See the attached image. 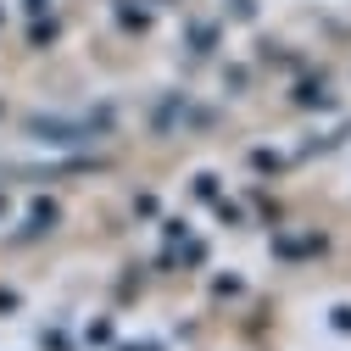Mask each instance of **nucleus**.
Returning <instances> with one entry per match:
<instances>
[{
	"instance_id": "obj_2",
	"label": "nucleus",
	"mask_w": 351,
	"mask_h": 351,
	"mask_svg": "<svg viewBox=\"0 0 351 351\" xmlns=\"http://www.w3.org/2000/svg\"><path fill=\"white\" fill-rule=\"evenodd\" d=\"M45 223H56V206H51V201H34V234L45 229Z\"/></svg>"
},
{
	"instance_id": "obj_1",
	"label": "nucleus",
	"mask_w": 351,
	"mask_h": 351,
	"mask_svg": "<svg viewBox=\"0 0 351 351\" xmlns=\"http://www.w3.org/2000/svg\"><path fill=\"white\" fill-rule=\"evenodd\" d=\"M28 134L45 140V145H84V140H95V128H78V123H62V117H28Z\"/></svg>"
},
{
	"instance_id": "obj_4",
	"label": "nucleus",
	"mask_w": 351,
	"mask_h": 351,
	"mask_svg": "<svg viewBox=\"0 0 351 351\" xmlns=\"http://www.w3.org/2000/svg\"><path fill=\"white\" fill-rule=\"evenodd\" d=\"M195 195H206V201L217 195V179H212V173H201V179H195Z\"/></svg>"
},
{
	"instance_id": "obj_3",
	"label": "nucleus",
	"mask_w": 351,
	"mask_h": 351,
	"mask_svg": "<svg viewBox=\"0 0 351 351\" xmlns=\"http://www.w3.org/2000/svg\"><path fill=\"white\" fill-rule=\"evenodd\" d=\"M329 318H335V329H340V335H351V306H335Z\"/></svg>"
},
{
	"instance_id": "obj_5",
	"label": "nucleus",
	"mask_w": 351,
	"mask_h": 351,
	"mask_svg": "<svg viewBox=\"0 0 351 351\" xmlns=\"http://www.w3.org/2000/svg\"><path fill=\"white\" fill-rule=\"evenodd\" d=\"M45 6H51V0H28V12H34V17H39V12H45Z\"/></svg>"
}]
</instances>
